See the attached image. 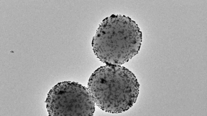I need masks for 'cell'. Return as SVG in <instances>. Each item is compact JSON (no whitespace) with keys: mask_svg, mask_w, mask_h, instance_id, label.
I'll return each mask as SVG.
<instances>
[{"mask_svg":"<svg viewBox=\"0 0 207 116\" xmlns=\"http://www.w3.org/2000/svg\"><path fill=\"white\" fill-rule=\"evenodd\" d=\"M49 116H93L95 103L86 87L74 82L58 83L46 100Z\"/></svg>","mask_w":207,"mask_h":116,"instance_id":"cell-3","label":"cell"},{"mask_svg":"<svg viewBox=\"0 0 207 116\" xmlns=\"http://www.w3.org/2000/svg\"><path fill=\"white\" fill-rule=\"evenodd\" d=\"M139 84L134 74L118 65H106L90 76L88 89L96 105L110 113H120L136 102Z\"/></svg>","mask_w":207,"mask_h":116,"instance_id":"cell-2","label":"cell"},{"mask_svg":"<svg viewBox=\"0 0 207 116\" xmlns=\"http://www.w3.org/2000/svg\"><path fill=\"white\" fill-rule=\"evenodd\" d=\"M142 41V32L135 21L124 15L112 14L99 25L92 45L101 62L120 65L138 54Z\"/></svg>","mask_w":207,"mask_h":116,"instance_id":"cell-1","label":"cell"}]
</instances>
